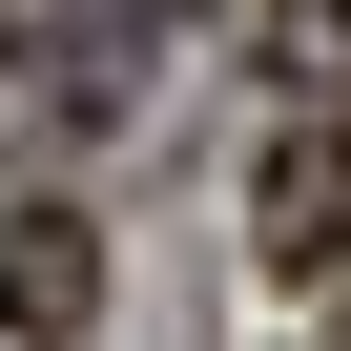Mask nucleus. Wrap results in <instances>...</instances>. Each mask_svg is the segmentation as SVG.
Masks as SVG:
<instances>
[{
  "mask_svg": "<svg viewBox=\"0 0 351 351\" xmlns=\"http://www.w3.org/2000/svg\"><path fill=\"white\" fill-rule=\"evenodd\" d=\"M248 248L289 289H351V104H289V145L248 165Z\"/></svg>",
  "mask_w": 351,
  "mask_h": 351,
  "instance_id": "obj_1",
  "label": "nucleus"
},
{
  "mask_svg": "<svg viewBox=\"0 0 351 351\" xmlns=\"http://www.w3.org/2000/svg\"><path fill=\"white\" fill-rule=\"evenodd\" d=\"M0 330L21 351H83L104 330V228L83 207H0Z\"/></svg>",
  "mask_w": 351,
  "mask_h": 351,
  "instance_id": "obj_2",
  "label": "nucleus"
},
{
  "mask_svg": "<svg viewBox=\"0 0 351 351\" xmlns=\"http://www.w3.org/2000/svg\"><path fill=\"white\" fill-rule=\"evenodd\" d=\"M248 62L269 104H351V0H248Z\"/></svg>",
  "mask_w": 351,
  "mask_h": 351,
  "instance_id": "obj_3",
  "label": "nucleus"
},
{
  "mask_svg": "<svg viewBox=\"0 0 351 351\" xmlns=\"http://www.w3.org/2000/svg\"><path fill=\"white\" fill-rule=\"evenodd\" d=\"M330 351H351V330H330Z\"/></svg>",
  "mask_w": 351,
  "mask_h": 351,
  "instance_id": "obj_4",
  "label": "nucleus"
}]
</instances>
